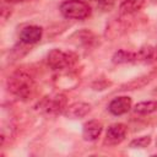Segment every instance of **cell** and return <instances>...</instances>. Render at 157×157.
<instances>
[{
	"label": "cell",
	"mask_w": 157,
	"mask_h": 157,
	"mask_svg": "<svg viewBox=\"0 0 157 157\" xmlns=\"http://www.w3.org/2000/svg\"><path fill=\"white\" fill-rule=\"evenodd\" d=\"M7 90L21 99H29L36 93V82L25 71H16L7 78Z\"/></svg>",
	"instance_id": "6da1fadb"
},
{
	"label": "cell",
	"mask_w": 157,
	"mask_h": 157,
	"mask_svg": "<svg viewBox=\"0 0 157 157\" xmlns=\"http://www.w3.org/2000/svg\"><path fill=\"white\" fill-rule=\"evenodd\" d=\"M60 12L69 20H85L91 15V7L81 0H65L60 5Z\"/></svg>",
	"instance_id": "7a4b0ae2"
},
{
	"label": "cell",
	"mask_w": 157,
	"mask_h": 157,
	"mask_svg": "<svg viewBox=\"0 0 157 157\" xmlns=\"http://www.w3.org/2000/svg\"><path fill=\"white\" fill-rule=\"evenodd\" d=\"M66 103H67V99L65 94L63 93L52 94L40 99L37 104V109L40 113H44L48 115H56L59 113H64L65 108L67 107Z\"/></svg>",
	"instance_id": "3957f363"
},
{
	"label": "cell",
	"mask_w": 157,
	"mask_h": 157,
	"mask_svg": "<svg viewBox=\"0 0 157 157\" xmlns=\"http://www.w3.org/2000/svg\"><path fill=\"white\" fill-rule=\"evenodd\" d=\"M77 60L76 54L71 52H64L60 49H53L47 55V63L53 70H64L72 66Z\"/></svg>",
	"instance_id": "277c9868"
},
{
	"label": "cell",
	"mask_w": 157,
	"mask_h": 157,
	"mask_svg": "<svg viewBox=\"0 0 157 157\" xmlns=\"http://www.w3.org/2000/svg\"><path fill=\"white\" fill-rule=\"evenodd\" d=\"M126 131L128 128L125 124L121 123H115L113 125H110L105 132V139H104V144L109 145V146H115L119 145L120 142L124 141L125 136H126Z\"/></svg>",
	"instance_id": "5b68a950"
},
{
	"label": "cell",
	"mask_w": 157,
	"mask_h": 157,
	"mask_svg": "<svg viewBox=\"0 0 157 157\" xmlns=\"http://www.w3.org/2000/svg\"><path fill=\"white\" fill-rule=\"evenodd\" d=\"M43 29L39 26H26L20 32V40L25 44H34L42 39Z\"/></svg>",
	"instance_id": "8992f818"
},
{
	"label": "cell",
	"mask_w": 157,
	"mask_h": 157,
	"mask_svg": "<svg viewBox=\"0 0 157 157\" xmlns=\"http://www.w3.org/2000/svg\"><path fill=\"white\" fill-rule=\"evenodd\" d=\"M131 105H132L131 98L128 96H121V97L114 98L109 103L108 109L113 115H123L131 109Z\"/></svg>",
	"instance_id": "52a82bcc"
},
{
	"label": "cell",
	"mask_w": 157,
	"mask_h": 157,
	"mask_svg": "<svg viewBox=\"0 0 157 157\" xmlns=\"http://www.w3.org/2000/svg\"><path fill=\"white\" fill-rule=\"evenodd\" d=\"M91 110V105L85 102H75L67 105L64 110V114L69 119H81L86 117Z\"/></svg>",
	"instance_id": "ba28073f"
},
{
	"label": "cell",
	"mask_w": 157,
	"mask_h": 157,
	"mask_svg": "<svg viewBox=\"0 0 157 157\" xmlns=\"http://www.w3.org/2000/svg\"><path fill=\"white\" fill-rule=\"evenodd\" d=\"M103 130V125L101 121L92 119L83 124L82 128V137L86 141H94L99 137L101 132Z\"/></svg>",
	"instance_id": "9c48e42d"
},
{
	"label": "cell",
	"mask_w": 157,
	"mask_h": 157,
	"mask_svg": "<svg viewBox=\"0 0 157 157\" xmlns=\"http://www.w3.org/2000/svg\"><path fill=\"white\" fill-rule=\"evenodd\" d=\"M112 61L117 65L120 64H131V63H137V53H132V52H128V50H118L113 58Z\"/></svg>",
	"instance_id": "30bf717a"
},
{
	"label": "cell",
	"mask_w": 157,
	"mask_h": 157,
	"mask_svg": "<svg viewBox=\"0 0 157 157\" xmlns=\"http://www.w3.org/2000/svg\"><path fill=\"white\" fill-rule=\"evenodd\" d=\"M157 60V48L146 45L142 47L137 53V61L141 63H153Z\"/></svg>",
	"instance_id": "8fae6325"
},
{
	"label": "cell",
	"mask_w": 157,
	"mask_h": 157,
	"mask_svg": "<svg viewBox=\"0 0 157 157\" xmlns=\"http://www.w3.org/2000/svg\"><path fill=\"white\" fill-rule=\"evenodd\" d=\"M135 113L137 114H150L157 110V101H147V102H140L134 108Z\"/></svg>",
	"instance_id": "7c38bea8"
},
{
	"label": "cell",
	"mask_w": 157,
	"mask_h": 157,
	"mask_svg": "<svg viewBox=\"0 0 157 157\" xmlns=\"http://www.w3.org/2000/svg\"><path fill=\"white\" fill-rule=\"evenodd\" d=\"M142 5V0H123L120 5L121 13H131L137 11Z\"/></svg>",
	"instance_id": "4fadbf2b"
},
{
	"label": "cell",
	"mask_w": 157,
	"mask_h": 157,
	"mask_svg": "<svg viewBox=\"0 0 157 157\" xmlns=\"http://www.w3.org/2000/svg\"><path fill=\"white\" fill-rule=\"evenodd\" d=\"M150 142H151V136H141L132 140L129 146L131 148H144V147H147Z\"/></svg>",
	"instance_id": "5bb4252c"
},
{
	"label": "cell",
	"mask_w": 157,
	"mask_h": 157,
	"mask_svg": "<svg viewBox=\"0 0 157 157\" xmlns=\"http://www.w3.org/2000/svg\"><path fill=\"white\" fill-rule=\"evenodd\" d=\"M96 2H97L98 9L105 12L110 11L115 5V0H96Z\"/></svg>",
	"instance_id": "9a60e30c"
},
{
	"label": "cell",
	"mask_w": 157,
	"mask_h": 157,
	"mask_svg": "<svg viewBox=\"0 0 157 157\" xmlns=\"http://www.w3.org/2000/svg\"><path fill=\"white\" fill-rule=\"evenodd\" d=\"M9 4H16V2H25V1H29V0H4Z\"/></svg>",
	"instance_id": "2e32d148"
},
{
	"label": "cell",
	"mask_w": 157,
	"mask_h": 157,
	"mask_svg": "<svg viewBox=\"0 0 157 157\" xmlns=\"http://www.w3.org/2000/svg\"><path fill=\"white\" fill-rule=\"evenodd\" d=\"M156 145H157V139H156Z\"/></svg>",
	"instance_id": "e0dca14e"
}]
</instances>
